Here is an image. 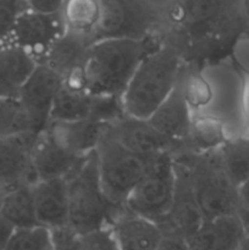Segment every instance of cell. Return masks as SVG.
I'll list each match as a JSON object with an SVG mask.
<instances>
[{"label":"cell","instance_id":"1","mask_svg":"<svg viewBox=\"0 0 249 250\" xmlns=\"http://www.w3.org/2000/svg\"><path fill=\"white\" fill-rule=\"evenodd\" d=\"M248 28L242 1H166L160 39L185 63L203 66L231 55L236 41Z\"/></svg>","mask_w":249,"mask_h":250},{"label":"cell","instance_id":"2","mask_svg":"<svg viewBox=\"0 0 249 250\" xmlns=\"http://www.w3.org/2000/svg\"><path fill=\"white\" fill-rule=\"evenodd\" d=\"M178 84L193 116L219 121L228 138L247 136L242 114L244 73L231 55L203 66L185 63Z\"/></svg>","mask_w":249,"mask_h":250},{"label":"cell","instance_id":"3","mask_svg":"<svg viewBox=\"0 0 249 250\" xmlns=\"http://www.w3.org/2000/svg\"><path fill=\"white\" fill-rule=\"evenodd\" d=\"M160 44L159 37L104 39L92 44L84 67L85 90L92 95L122 97L144 58Z\"/></svg>","mask_w":249,"mask_h":250},{"label":"cell","instance_id":"4","mask_svg":"<svg viewBox=\"0 0 249 250\" xmlns=\"http://www.w3.org/2000/svg\"><path fill=\"white\" fill-rule=\"evenodd\" d=\"M183 65L177 51L161 42L144 58L122 94L124 114L148 120L173 92Z\"/></svg>","mask_w":249,"mask_h":250},{"label":"cell","instance_id":"5","mask_svg":"<svg viewBox=\"0 0 249 250\" xmlns=\"http://www.w3.org/2000/svg\"><path fill=\"white\" fill-rule=\"evenodd\" d=\"M68 226L81 237L107 229L124 207L114 204L100 182L95 151L67 178Z\"/></svg>","mask_w":249,"mask_h":250},{"label":"cell","instance_id":"6","mask_svg":"<svg viewBox=\"0 0 249 250\" xmlns=\"http://www.w3.org/2000/svg\"><path fill=\"white\" fill-rule=\"evenodd\" d=\"M189 171L195 198L204 221L238 214V187L227 176L216 151L173 155Z\"/></svg>","mask_w":249,"mask_h":250},{"label":"cell","instance_id":"7","mask_svg":"<svg viewBox=\"0 0 249 250\" xmlns=\"http://www.w3.org/2000/svg\"><path fill=\"white\" fill-rule=\"evenodd\" d=\"M165 2L99 0L100 17L93 44L104 39L160 38L165 24Z\"/></svg>","mask_w":249,"mask_h":250},{"label":"cell","instance_id":"8","mask_svg":"<svg viewBox=\"0 0 249 250\" xmlns=\"http://www.w3.org/2000/svg\"><path fill=\"white\" fill-rule=\"evenodd\" d=\"M95 155L103 189L119 207H124L128 195L155 158L132 153L110 136L106 127L95 149Z\"/></svg>","mask_w":249,"mask_h":250},{"label":"cell","instance_id":"9","mask_svg":"<svg viewBox=\"0 0 249 250\" xmlns=\"http://www.w3.org/2000/svg\"><path fill=\"white\" fill-rule=\"evenodd\" d=\"M175 190V161L171 154L154 158L145 175L134 187L124 208L160 225L171 209Z\"/></svg>","mask_w":249,"mask_h":250},{"label":"cell","instance_id":"10","mask_svg":"<svg viewBox=\"0 0 249 250\" xmlns=\"http://www.w3.org/2000/svg\"><path fill=\"white\" fill-rule=\"evenodd\" d=\"M173 156V155H172ZM175 161V190L171 209L160 226L164 237L172 236L187 241L204 222L195 198L189 171L186 164L173 156Z\"/></svg>","mask_w":249,"mask_h":250},{"label":"cell","instance_id":"11","mask_svg":"<svg viewBox=\"0 0 249 250\" xmlns=\"http://www.w3.org/2000/svg\"><path fill=\"white\" fill-rule=\"evenodd\" d=\"M62 11L46 15L24 7L19 15L12 33L11 44L19 46L41 63L51 46L65 34Z\"/></svg>","mask_w":249,"mask_h":250},{"label":"cell","instance_id":"12","mask_svg":"<svg viewBox=\"0 0 249 250\" xmlns=\"http://www.w3.org/2000/svg\"><path fill=\"white\" fill-rule=\"evenodd\" d=\"M62 80L44 65H37L20 92L19 103L26 112L34 133H41L50 122L54 102Z\"/></svg>","mask_w":249,"mask_h":250},{"label":"cell","instance_id":"13","mask_svg":"<svg viewBox=\"0 0 249 250\" xmlns=\"http://www.w3.org/2000/svg\"><path fill=\"white\" fill-rule=\"evenodd\" d=\"M37 133L0 138V192L37 182L31 164V151Z\"/></svg>","mask_w":249,"mask_h":250},{"label":"cell","instance_id":"14","mask_svg":"<svg viewBox=\"0 0 249 250\" xmlns=\"http://www.w3.org/2000/svg\"><path fill=\"white\" fill-rule=\"evenodd\" d=\"M110 136L132 153L142 156H156L161 154H178L175 144L161 136L148 120L136 119L124 115L106 126Z\"/></svg>","mask_w":249,"mask_h":250},{"label":"cell","instance_id":"15","mask_svg":"<svg viewBox=\"0 0 249 250\" xmlns=\"http://www.w3.org/2000/svg\"><path fill=\"white\" fill-rule=\"evenodd\" d=\"M89 46L84 39L65 32L38 65L54 71L66 87L85 90L84 67Z\"/></svg>","mask_w":249,"mask_h":250},{"label":"cell","instance_id":"16","mask_svg":"<svg viewBox=\"0 0 249 250\" xmlns=\"http://www.w3.org/2000/svg\"><path fill=\"white\" fill-rule=\"evenodd\" d=\"M148 122L161 136L177 146L178 154L185 153L193 114L178 82L167 99L149 117Z\"/></svg>","mask_w":249,"mask_h":250},{"label":"cell","instance_id":"17","mask_svg":"<svg viewBox=\"0 0 249 250\" xmlns=\"http://www.w3.org/2000/svg\"><path fill=\"white\" fill-rule=\"evenodd\" d=\"M85 158H78L68 153L54 141L45 129L36 137L31 151V164L37 182L56 178L66 180L77 170Z\"/></svg>","mask_w":249,"mask_h":250},{"label":"cell","instance_id":"18","mask_svg":"<svg viewBox=\"0 0 249 250\" xmlns=\"http://www.w3.org/2000/svg\"><path fill=\"white\" fill-rule=\"evenodd\" d=\"M120 250H158L164 239L160 226L122 208L107 227Z\"/></svg>","mask_w":249,"mask_h":250},{"label":"cell","instance_id":"19","mask_svg":"<svg viewBox=\"0 0 249 250\" xmlns=\"http://www.w3.org/2000/svg\"><path fill=\"white\" fill-rule=\"evenodd\" d=\"M38 225L48 229L68 226V189L65 178L38 181L33 185Z\"/></svg>","mask_w":249,"mask_h":250},{"label":"cell","instance_id":"20","mask_svg":"<svg viewBox=\"0 0 249 250\" xmlns=\"http://www.w3.org/2000/svg\"><path fill=\"white\" fill-rule=\"evenodd\" d=\"M107 125L83 120V121H50L45 131L65 150L78 158H85L97 149Z\"/></svg>","mask_w":249,"mask_h":250},{"label":"cell","instance_id":"21","mask_svg":"<svg viewBox=\"0 0 249 250\" xmlns=\"http://www.w3.org/2000/svg\"><path fill=\"white\" fill-rule=\"evenodd\" d=\"M244 239L238 216L232 215L204 221L186 242L190 250H239Z\"/></svg>","mask_w":249,"mask_h":250},{"label":"cell","instance_id":"22","mask_svg":"<svg viewBox=\"0 0 249 250\" xmlns=\"http://www.w3.org/2000/svg\"><path fill=\"white\" fill-rule=\"evenodd\" d=\"M37 65V61L19 46L10 44L0 48V98L17 99Z\"/></svg>","mask_w":249,"mask_h":250},{"label":"cell","instance_id":"23","mask_svg":"<svg viewBox=\"0 0 249 250\" xmlns=\"http://www.w3.org/2000/svg\"><path fill=\"white\" fill-rule=\"evenodd\" d=\"M62 16L66 32L84 39L89 45H92L99 23V0L65 1Z\"/></svg>","mask_w":249,"mask_h":250},{"label":"cell","instance_id":"24","mask_svg":"<svg viewBox=\"0 0 249 250\" xmlns=\"http://www.w3.org/2000/svg\"><path fill=\"white\" fill-rule=\"evenodd\" d=\"M0 215L7 222L19 229L39 226L34 205L33 185H22L4 194Z\"/></svg>","mask_w":249,"mask_h":250},{"label":"cell","instance_id":"25","mask_svg":"<svg viewBox=\"0 0 249 250\" xmlns=\"http://www.w3.org/2000/svg\"><path fill=\"white\" fill-rule=\"evenodd\" d=\"M227 139L228 134L219 121L207 116H193L185 153L204 154L216 151Z\"/></svg>","mask_w":249,"mask_h":250},{"label":"cell","instance_id":"26","mask_svg":"<svg viewBox=\"0 0 249 250\" xmlns=\"http://www.w3.org/2000/svg\"><path fill=\"white\" fill-rule=\"evenodd\" d=\"M222 167L238 187L249 178V136L228 138L217 150Z\"/></svg>","mask_w":249,"mask_h":250},{"label":"cell","instance_id":"27","mask_svg":"<svg viewBox=\"0 0 249 250\" xmlns=\"http://www.w3.org/2000/svg\"><path fill=\"white\" fill-rule=\"evenodd\" d=\"M34 133L26 112L17 99L0 98V138Z\"/></svg>","mask_w":249,"mask_h":250},{"label":"cell","instance_id":"28","mask_svg":"<svg viewBox=\"0 0 249 250\" xmlns=\"http://www.w3.org/2000/svg\"><path fill=\"white\" fill-rule=\"evenodd\" d=\"M5 250H54L51 231L42 226L15 229Z\"/></svg>","mask_w":249,"mask_h":250},{"label":"cell","instance_id":"29","mask_svg":"<svg viewBox=\"0 0 249 250\" xmlns=\"http://www.w3.org/2000/svg\"><path fill=\"white\" fill-rule=\"evenodd\" d=\"M24 7L26 1L0 0V48L11 44L16 20Z\"/></svg>","mask_w":249,"mask_h":250},{"label":"cell","instance_id":"30","mask_svg":"<svg viewBox=\"0 0 249 250\" xmlns=\"http://www.w3.org/2000/svg\"><path fill=\"white\" fill-rule=\"evenodd\" d=\"M54 250H82V237L70 226L51 229Z\"/></svg>","mask_w":249,"mask_h":250},{"label":"cell","instance_id":"31","mask_svg":"<svg viewBox=\"0 0 249 250\" xmlns=\"http://www.w3.org/2000/svg\"><path fill=\"white\" fill-rule=\"evenodd\" d=\"M82 250H120L109 229L82 236Z\"/></svg>","mask_w":249,"mask_h":250},{"label":"cell","instance_id":"32","mask_svg":"<svg viewBox=\"0 0 249 250\" xmlns=\"http://www.w3.org/2000/svg\"><path fill=\"white\" fill-rule=\"evenodd\" d=\"M231 58L244 75L249 76V28L239 36L231 51Z\"/></svg>","mask_w":249,"mask_h":250},{"label":"cell","instance_id":"33","mask_svg":"<svg viewBox=\"0 0 249 250\" xmlns=\"http://www.w3.org/2000/svg\"><path fill=\"white\" fill-rule=\"evenodd\" d=\"M63 6H65V1H60V0H32V1H27V7L29 10L46 15L59 14V12L62 11Z\"/></svg>","mask_w":249,"mask_h":250},{"label":"cell","instance_id":"34","mask_svg":"<svg viewBox=\"0 0 249 250\" xmlns=\"http://www.w3.org/2000/svg\"><path fill=\"white\" fill-rule=\"evenodd\" d=\"M158 250H190V248L185 239L178 238V237L165 236Z\"/></svg>","mask_w":249,"mask_h":250},{"label":"cell","instance_id":"35","mask_svg":"<svg viewBox=\"0 0 249 250\" xmlns=\"http://www.w3.org/2000/svg\"><path fill=\"white\" fill-rule=\"evenodd\" d=\"M242 114H243L244 128L247 136H249V76L244 75L243 102H242Z\"/></svg>","mask_w":249,"mask_h":250},{"label":"cell","instance_id":"36","mask_svg":"<svg viewBox=\"0 0 249 250\" xmlns=\"http://www.w3.org/2000/svg\"><path fill=\"white\" fill-rule=\"evenodd\" d=\"M14 231L15 227L0 215V250H5L6 248Z\"/></svg>","mask_w":249,"mask_h":250},{"label":"cell","instance_id":"37","mask_svg":"<svg viewBox=\"0 0 249 250\" xmlns=\"http://www.w3.org/2000/svg\"><path fill=\"white\" fill-rule=\"evenodd\" d=\"M239 208H249V178L238 186Z\"/></svg>","mask_w":249,"mask_h":250},{"label":"cell","instance_id":"38","mask_svg":"<svg viewBox=\"0 0 249 250\" xmlns=\"http://www.w3.org/2000/svg\"><path fill=\"white\" fill-rule=\"evenodd\" d=\"M237 216H238L239 222L242 225L244 236L249 239V208H239Z\"/></svg>","mask_w":249,"mask_h":250},{"label":"cell","instance_id":"39","mask_svg":"<svg viewBox=\"0 0 249 250\" xmlns=\"http://www.w3.org/2000/svg\"><path fill=\"white\" fill-rule=\"evenodd\" d=\"M242 10H243V15L249 27V0L248 1H242Z\"/></svg>","mask_w":249,"mask_h":250},{"label":"cell","instance_id":"40","mask_svg":"<svg viewBox=\"0 0 249 250\" xmlns=\"http://www.w3.org/2000/svg\"><path fill=\"white\" fill-rule=\"evenodd\" d=\"M239 250H249V239L246 238L243 241V243H242L241 248H239Z\"/></svg>","mask_w":249,"mask_h":250},{"label":"cell","instance_id":"41","mask_svg":"<svg viewBox=\"0 0 249 250\" xmlns=\"http://www.w3.org/2000/svg\"><path fill=\"white\" fill-rule=\"evenodd\" d=\"M5 193H1L0 192V207H1V202H2V197H4Z\"/></svg>","mask_w":249,"mask_h":250}]
</instances>
